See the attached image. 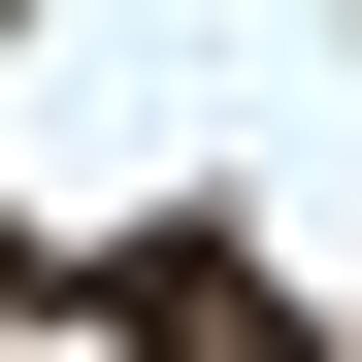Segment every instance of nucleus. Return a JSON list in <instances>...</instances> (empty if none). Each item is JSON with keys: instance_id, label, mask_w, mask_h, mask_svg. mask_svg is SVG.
Here are the masks:
<instances>
[{"instance_id": "obj_1", "label": "nucleus", "mask_w": 362, "mask_h": 362, "mask_svg": "<svg viewBox=\"0 0 362 362\" xmlns=\"http://www.w3.org/2000/svg\"><path fill=\"white\" fill-rule=\"evenodd\" d=\"M66 296H99V362H329V296L264 230H66Z\"/></svg>"}]
</instances>
